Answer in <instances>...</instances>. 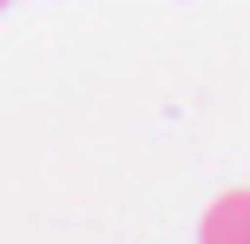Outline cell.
<instances>
[{"mask_svg": "<svg viewBox=\"0 0 250 244\" xmlns=\"http://www.w3.org/2000/svg\"><path fill=\"white\" fill-rule=\"evenodd\" d=\"M198 244H250V192H224L198 224Z\"/></svg>", "mask_w": 250, "mask_h": 244, "instance_id": "obj_1", "label": "cell"}, {"mask_svg": "<svg viewBox=\"0 0 250 244\" xmlns=\"http://www.w3.org/2000/svg\"><path fill=\"white\" fill-rule=\"evenodd\" d=\"M0 7H7V0H0Z\"/></svg>", "mask_w": 250, "mask_h": 244, "instance_id": "obj_2", "label": "cell"}]
</instances>
